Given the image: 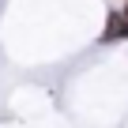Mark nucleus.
<instances>
[{
	"instance_id": "nucleus-1",
	"label": "nucleus",
	"mask_w": 128,
	"mask_h": 128,
	"mask_svg": "<svg viewBox=\"0 0 128 128\" xmlns=\"http://www.w3.org/2000/svg\"><path fill=\"white\" fill-rule=\"evenodd\" d=\"M120 38H128V15L113 8V12L106 15V30H102V42H120Z\"/></svg>"
},
{
	"instance_id": "nucleus-2",
	"label": "nucleus",
	"mask_w": 128,
	"mask_h": 128,
	"mask_svg": "<svg viewBox=\"0 0 128 128\" xmlns=\"http://www.w3.org/2000/svg\"><path fill=\"white\" fill-rule=\"evenodd\" d=\"M120 12H124V15H128V0H124V8H120Z\"/></svg>"
}]
</instances>
